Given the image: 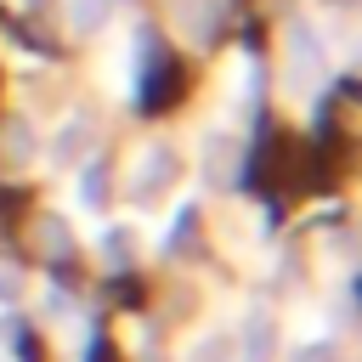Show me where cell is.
Returning a JSON list of instances; mask_svg holds the SVG:
<instances>
[{
	"label": "cell",
	"instance_id": "cell-1",
	"mask_svg": "<svg viewBox=\"0 0 362 362\" xmlns=\"http://www.w3.org/2000/svg\"><path fill=\"white\" fill-rule=\"evenodd\" d=\"M175 170H181V158H175V147H170V141L141 147V158L130 164V198H136V204H153L158 192H170Z\"/></svg>",
	"mask_w": 362,
	"mask_h": 362
},
{
	"label": "cell",
	"instance_id": "cell-2",
	"mask_svg": "<svg viewBox=\"0 0 362 362\" xmlns=\"http://www.w3.org/2000/svg\"><path fill=\"white\" fill-rule=\"evenodd\" d=\"M283 40H288V79H300L305 68H322V40H317V28L305 17H288Z\"/></svg>",
	"mask_w": 362,
	"mask_h": 362
},
{
	"label": "cell",
	"instance_id": "cell-3",
	"mask_svg": "<svg viewBox=\"0 0 362 362\" xmlns=\"http://www.w3.org/2000/svg\"><path fill=\"white\" fill-rule=\"evenodd\" d=\"M232 351H238V339L226 328H209V334H198L187 345V362H232Z\"/></svg>",
	"mask_w": 362,
	"mask_h": 362
},
{
	"label": "cell",
	"instance_id": "cell-4",
	"mask_svg": "<svg viewBox=\"0 0 362 362\" xmlns=\"http://www.w3.org/2000/svg\"><path fill=\"white\" fill-rule=\"evenodd\" d=\"M79 141H85V119H68V124L51 136V164H74V158H79Z\"/></svg>",
	"mask_w": 362,
	"mask_h": 362
},
{
	"label": "cell",
	"instance_id": "cell-5",
	"mask_svg": "<svg viewBox=\"0 0 362 362\" xmlns=\"http://www.w3.org/2000/svg\"><path fill=\"white\" fill-rule=\"evenodd\" d=\"M107 6H113V0H68V23H74L79 34H90V28L107 23Z\"/></svg>",
	"mask_w": 362,
	"mask_h": 362
},
{
	"label": "cell",
	"instance_id": "cell-6",
	"mask_svg": "<svg viewBox=\"0 0 362 362\" xmlns=\"http://www.w3.org/2000/svg\"><path fill=\"white\" fill-rule=\"evenodd\" d=\"M102 198H107L102 192V170H85L79 175V209H102Z\"/></svg>",
	"mask_w": 362,
	"mask_h": 362
}]
</instances>
